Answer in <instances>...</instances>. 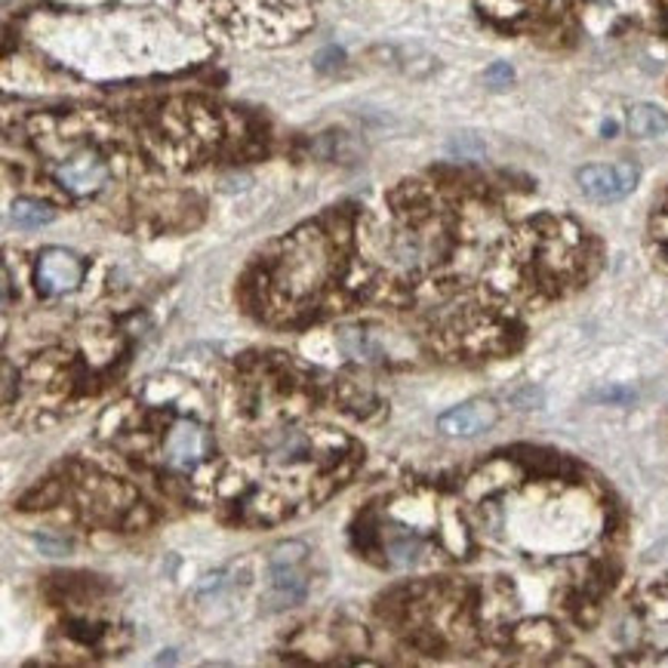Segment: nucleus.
Wrapping results in <instances>:
<instances>
[{
	"mask_svg": "<svg viewBox=\"0 0 668 668\" xmlns=\"http://www.w3.org/2000/svg\"><path fill=\"white\" fill-rule=\"evenodd\" d=\"M56 219V209L44 204V201H34V197H19L10 207V223L15 228H41Z\"/></svg>",
	"mask_w": 668,
	"mask_h": 668,
	"instance_id": "obj_8",
	"label": "nucleus"
},
{
	"mask_svg": "<svg viewBox=\"0 0 668 668\" xmlns=\"http://www.w3.org/2000/svg\"><path fill=\"white\" fill-rule=\"evenodd\" d=\"M640 170L635 164H589L577 173L582 194H589L592 201L610 204V201H623L638 188Z\"/></svg>",
	"mask_w": 668,
	"mask_h": 668,
	"instance_id": "obj_4",
	"label": "nucleus"
},
{
	"mask_svg": "<svg viewBox=\"0 0 668 668\" xmlns=\"http://www.w3.org/2000/svg\"><path fill=\"white\" fill-rule=\"evenodd\" d=\"M499 422V407L493 401H465L453 410H446L444 417L438 419V429L444 431L446 438H477L484 431H491Z\"/></svg>",
	"mask_w": 668,
	"mask_h": 668,
	"instance_id": "obj_6",
	"label": "nucleus"
},
{
	"mask_svg": "<svg viewBox=\"0 0 668 668\" xmlns=\"http://www.w3.org/2000/svg\"><path fill=\"white\" fill-rule=\"evenodd\" d=\"M628 130L638 139H654V136H662L668 130V115L656 105H635L628 111Z\"/></svg>",
	"mask_w": 668,
	"mask_h": 668,
	"instance_id": "obj_7",
	"label": "nucleus"
},
{
	"mask_svg": "<svg viewBox=\"0 0 668 668\" xmlns=\"http://www.w3.org/2000/svg\"><path fill=\"white\" fill-rule=\"evenodd\" d=\"M511 77H515V72L508 68V65H493L491 72H487V84H493V87H508L511 84Z\"/></svg>",
	"mask_w": 668,
	"mask_h": 668,
	"instance_id": "obj_9",
	"label": "nucleus"
},
{
	"mask_svg": "<svg viewBox=\"0 0 668 668\" xmlns=\"http://www.w3.org/2000/svg\"><path fill=\"white\" fill-rule=\"evenodd\" d=\"M305 558H309V549L302 542H283L271 554L268 589H271V597L278 601V607H293L299 601H305V594H309Z\"/></svg>",
	"mask_w": 668,
	"mask_h": 668,
	"instance_id": "obj_2",
	"label": "nucleus"
},
{
	"mask_svg": "<svg viewBox=\"0 0 668 668\" xmlns=\"http://www.w3.org/2000/svg\"><path fill=\"white\" fill-rule=\"evenodd\" d=\"M209 37L240 46L297 41L314 22L312 0H166Z\"/></svg>",
	"mask_w": 668,
	"mask_h": 668,
	"instance_id": "obj_1",
	"label": "nucleus"
},
{
	"mask_svg": "<svg viewBox=\"0 0 668 668\" xmlns=\"http://www.w3.org/2000/svg\"><path fill=\"white\" fill-rule=\"evenodd\" d=\"M84 278H87V262L65 247H50L34 262V287L41 297L56 299L75 293Z\"/></svg>",
	"mask_w": 668,
	"mask_h": 668,
	"instance_id": "obj_3",
	"label": "nucleus"
},
{
	"mask_svg": "<svg viewBox=\"0 0 668 668\" xmlns=\"http://www.w3.org/2000/svg\"><path fill=\"white\" fill-rule=\"evenodd\" d=\"M56 182H60L65 192L72 197H89V194L103 192L111 179V170L105 164L96 151H75L68 154L65 161L56 164Z\"/></svg>",
	"mask_w": 668,
	"mask_h": 668,
	"instance_id": "obj_5",
	"label": "nucleus"
}]
</instances>
